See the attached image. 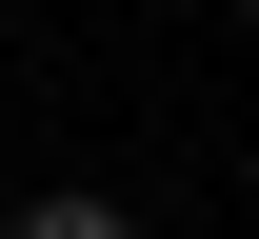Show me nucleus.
Segmentation results:
<instances>
[{"mask_svg": "<svg viewBox=\"0 0 259 239\" xmlns=\"http://www.w3.org/2000/svg\"><path fill=\"white\" fill-rule=\"evenodd\" d=\"M20 239H140V219L100 200V179H40V200H20Z\"/></svg>", "mask_w": 259, "mask_h": 239, "instance_id": "f257e3e1", "label": "nucleus"}]
</instances>
